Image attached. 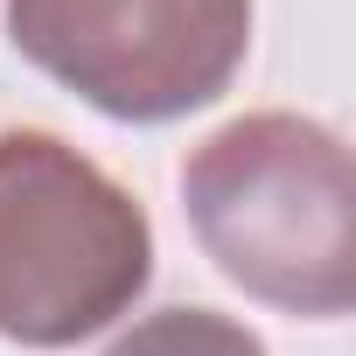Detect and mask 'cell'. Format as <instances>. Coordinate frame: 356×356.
I'll return each instance as SVG.
<instances>
[{
	"instance_id": "1",
	"label": "cell",
	"mask_w": 356,
	"mask_h": 356,
	"mask_svg": "<svg viewBox=\"0 0 356 356\" xmlns=\"http://www.w3.org/2000/svg\"><path fill=\"white\" fill-rule=\"evenodd\" d=\"M182 210L238 293L300 321L356 307V175L335 126L300 112L217 126L182 161Z\"/></svg>"
},
{
	"instance_id": "3",
	"label": "cell",
	"mask_w": 356,
	"mask_h": 356,
	"mask_svg": "<svg viewBox=\"0 0 356 356\" xmlns=\"http://www.w3.org/2000/svg\"><path fill=\"white\" fill-rule=\"evenodd\" d=\"M8 42L119 126L217 105L252 56V0H8Z\"/></svg>"
},
{
	"instance_id": "4",
	"label": "cell",
	"mask_w": 356,
	"mask_h": 356,
	"mask_svg": "<svg viewBox=\"0 0 356 356\" xmlns=\"http://www.w3.org/2000/svg\"><path fill=\"white\" fill-rule=\"evenodd\" d=\"M105 356H266V342L217 307H161L133 321Z\"/></svg>"
},
{
	"instance_id": "2",
	"label": "cell",
	"mask_w": 356,
	"mask_h": 356,
	"mask_svg": "<svg viewBox=\"0 0 356 356\" xmlns=\"http://www.w3.org/2000/svg\"><path fill=\"white\" fill-rule=\"evenodd\" d=\"M154 286V224L126 182L63 133H0V335L70 349L140 307Z\"/></svg>"
}]
</instances>
